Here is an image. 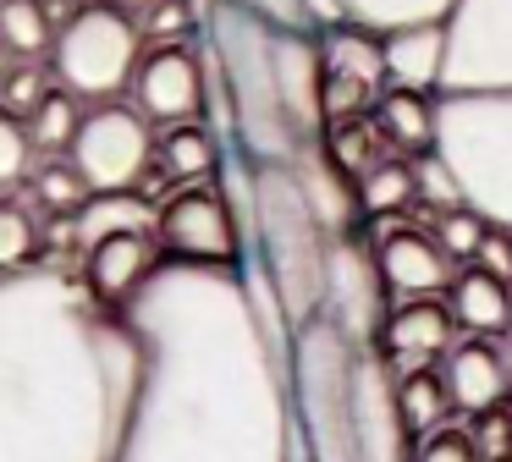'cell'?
Wrapping results in <instances>:
<instances>
[{
	"mask_svg": "<svg viewBox=\"0 0 512 462\" xmlns=\"http://www.w3.org/2000/svg\"><path fill=\"white\" fill-rule=\"evenodd\" d=\"M144 347L116 462H287L292 385L237 264L166 259L122 303Z\"/></svg>",
	"mask_w": 512,
	"mask_h": 462,
	"instance_id": "6da1fadb",
	"label": "cell"
},
{
	"mask_svg": "<svg viewBox=\"0 0 512 462\" xmlns=\"http://www.w3.org/2000/svg\"><path fill=\"white\" fill-rule=\"evenodd\" d=\"M138 380L133 325L83 275H0V462H116Z\"/></svg>",
	"mask_w": 512,
	"mask_h": 462,
	"instance_id": "7a4b0ae2",
	"label": "cell"
},
{
	"mask_svg": "<svg viewBox=\"0 0 512 462\" xmlns=\"http://www.w3.org/2000/svg\"><path fill=\"white\" fill-rule=\"evenodd\" d=\"M204 33L215 44V61L226 77V105H232V149L248 160H281L303 149L298 127H292L287 105H281L276 83V28L243 6V0H215Z\"/></svg>",
	"mask_w": 512,
	"mask_h": 462,
	"instance_id": "3957f363",
	"label": "cell"
},
{
	"mask_svg": "<svg viewBox=\"0 0 512 462\" xmlns=\"http://www.w3.org/2000/svg\"><path fill=\"white\" fill-rule=\"evenodd\" d=\"M325 259H331V231L320 226L298 171L281 165V160H265L259 165V264H265L270 281H276V297H281V308H287L292 330L320 319Z\"/></svg>",
	"mask_w": 512,
	"mask_h": 462,
	"instance_id": "277c9868",
	"label": "cell"
},
{
	"mask_svg": "<svg viewBox=\"0 0 512 462\" xmlns=\"http://www.w3.org/2000/svg\"><path fill=\"white\" fill-rule=\"evenodd\" d=\"M435 154L485 226L512 231V88L435 99Z\"/></svg>",
	"mask_w": 512,
	"mask_h": 462,
	"instance_id": "5b68a950",
	"label": "cell"
},
{
	"mask_svg": "<svg viewBox=\"0 0 512 462\" xmlns=\"http://www.w3.org/2000/svg\"><path fill=\"white\" fill-rule=\"evenodd\" d=\"M353 369L358 347H347L325 319L292 336V418L309 440L314 462H358L353 435Z\"/></svg>",
	"mask_w": 512,
	"mask_h": 462,
	"instance_id": "8992f818",
	"label": "cell"
},
{
	"mask_svg": "<svg viewBox=\"0 0 512 462\" xmlns=\"http://www.w3.org/2000/svg\"><path fill=\"white\" fill-rule=\"evenodd\" d=\"M160 209H149L138 193H105L78 209V242H83V286L105 308H122L149 275L166 264V248L155 237Z\"/></svg>",
	"mask_w": 512,
	"mask_h": 462,
	"instance_id": "52a82bcc",
	"label": "cell"
},
{
	"mask_svg": "<svg viewBox=\"0 0 512 462\" xmlns=\"http://www.w3.org/2000/svg\"><path fill=\"white\" fill-rule=\"evenodd\" d=\"M138 61H144V28L133 11H122L116 0H83L56 33L50 77L72 99L105 105V99H122V88H133Z\"/></svg>",
	"mask_w": 512,
	"mask_h": 462,
	"instance_id": "ba28073f",
	"label": "cell"
},
{
	"mask_svg": "<svg viewBox=\"0 0 512 462\" xmlns=\"http://www.w3.org/2000/svg\"><path fill=\"white\" fill-rule=\"evenodd\" d=\"M155 149H160V132L138 116V105L105 99V105L83 110L67 160L78 165L83 187L94 198H105V193H138V182L155 165Z\"/></svg>",
	"mask_w": 512,
	"mask_h": 462,
	"instance_id": "9c48e42d",
	"label": "cell"
},
{
	"mask_svg": "<svg viewBox=\"0 0 512 462\" xmlns=\"http://www.w3.org/2000/svg\"><path fill=\"white\" fill-rule=\"evenodd\" d=\"M496 88H512V0H452L441 94H496Z\"/></svg>",
	"mask_w": 512,
	"mask_h": 462,
	"instance_id": "30bf717a",
	"label": "cell"
},
{
	"mask_svg": "<svg viewBox=\"0 0 512 462\" xmlns=\"http://www.w3.org/2000/svg\"><path fill=\"white\" fill-rule=\"evenodd\" d=\"M320 319L347 341V347L380 352V336H386V319H391V292H386V281H380L375 248L358 242L353 231H347V237H331Z\"/></svg>",
	"mask_w": 512,
	"mask_h": 462,
	"instance_id": "8fae6325",
	"label": "cell"
},
{
	"mask_svg": "<svg viewBox=\"0 0 512 462\" xmlns=\"http://www.w3.org/2000/svg\"><path fill=\"white\" fill-rule=\"evenodd\" d=\"M155 237L166 248V259H182V264H226V270L243 264V237H237V220L215 182L177 187L160 204Z\"/></svg>",
	"mask_w": 512,
	"mask_h": 462,
	"instance_id": "7c38bea8",
	"label": "cell"
},
{
	"mask_svg": "<svg viewBox=\"0 0 512 462\" xmlns=\"http://www.w3.org/2000/svg\"><path fill=\"white\" fill-rule=\"evenodd\" d=\"M320 55H325V127H331V121L369 116V110L380 105V94L391 88L380 33L331 28V33H320Z\"/></svg>",
	"mask_w": 512,
	"mask_h": 462,
	"instance_id": "4fadbf2b",
	"label": "cell"
},
{
	"mask_svg": "<svg viewBox=\"0 0 512 462\" xmlns=\"http://www.w3.org/2000/svg\"><path fill=\"white\" fill-rule=\"evenodd\" d=\"M133 105L155 132L182 127V121H204V61L199 44H155L144 50L133 72Z\"/></svg>",
	"mask_w": 512,
	"mask_h": 462,
	"instance_id": "5bb4252c",
	"label": "cell"
},
{
	"mask_svg": "<svg viewBox=\"0 0 512 462\" xmlns=\"http://www.w3.org/2000/svg\"><path fill=\"white\" fill-rule=\"evenodd\" d=\"M353 435H358V462H408L413 457V435L402 424V402H397V369H391L386 352H358Z\"/></svg>",
	"mask_w": 512,
	"mask_h": 462,
	"instance_id": "9a60e30c",
	"label": "cell"
},
{
	"mask_svg": "<svg viewBox=\"0 0 512 462\" xmlns=\"http://www.w3.org/2000/svg\"><path fill=\"white\" fill-rule=\"evenodd\" d=\"M369 248H375L380 281L391 297H441L452 286V259L424 226H402V220H375L369 226Z\"/></svg>",
	"mask_w": 512,
	"mask_h": 462,
	"instance_id": "2e32d148",
	"label": "cell"
},
{
	"mask_svg": "<svg viewBox=\"0 0 512 462\" xmlns=\"http://www.w3.org/2000/svg\"><path fill=\"white\" fill-rule=\"evenodd\" d=\"M276 83L303 143L325 132V55L320 33H276Z\"/></svg>",
	"mask_w": 512,
	"mask_h": 462,
	"instance_id": "e0dca14e",
	"label": "cell"
},
{
	"mask_svg": "<svg viewBox=\"0 0 512 462\" xmlns=\"http://www.w3.org/2000/svg\"><path fill=\"white\" fill-rule=\"evenodd\" d=\"M441 380H446V396H452V413L457 418L490 413V407H501V402H507V391H512L507 369H501L496 347H490L485 336L457 341V347L441 358Z\"/></svg>",
	"mask_w": 512,
	"mask_h": 462,
	"instance_id": "ac0fdd59",
	"label": "cell"
},
{
	"mask_svg": "<svg viewBox=\"0 0 512 462\" xmlns=\"http://www.w3.org/2000/svg\"><path fill=\"white\" fill-rule=\"evenodd\" d=\"M386 44V77L408 94H441L446 88V22H413V28L380 33Z\"/></svg>",
	"mask_w": 512,
	"mask_h": 462,
	"instance_id": "d6986e66",
	"label": "cell"
},
{
	"mask_svg": "<svg viewBox=\"0 0 512 462\" xmlns=\"http://www.w3.org/2000/svg\"><path fill=\"white\" fill-rule=\"evenodd\" d=\"M452 336H457V319L446 308V297H402V303H391L380 341H386V358L430 363L441 352H452Z\"/></svg>",
	"mask_w": 512,
	"mask_h": 462,
	"instance_id": "ffe728a7",
	"label": "cell"
},
{
	"mask_svg": "<svg viewBox=\"0 0 512 462\" xmlns=\"http://www.w3.org/2000/svg\"><path fill=\"white\" fill-rule=\"evenodd\" d=\"M292 171H298V182H303V193H309V204H314V215H320V226L331 231V237H347V231L358 226V182L342 171V165L325 154V143L314 138V143H303L298 154H292Z\"/></svg>",
	"mask_w": 512,
	"mask_h": 462,
	"instance_id": "44dd1931",
	"label": "cell"
},
{
	"mask_svg": "<svg viewBox=\"0 0 512 462\" xmlns=\"http://www.w3.org/2000/svg\"><path fill=\"white\" fill-rule=\"evenodd\" d=\"M446 308H452L457 330L463 336H501V330H512V286L496 281V275L485 270H457L452 286H446Z\"/></svg>",
	"mask_w": 512,
	"mask_h": 462,
	"instance_id": "7402d4cb",
	"label": "cell"
},
{
	"mask_svg": "<svg viewBox=\"0 0 512 462\" xmlns=\"http://www.w3.org/2000/svg\"><path fill=\"white\" fill-rule=\"evenodd\" d=\"M166 182L177 187H199V182H215L226 160V138L210 127V121H182V127H166L160 132V149H155Z\"/></svg>",
	"mask_w": 512,
	"mask_h": 462,
	"instance_id": "603a6c76",
	"label": "cell"
},
{
	"mask_svg": "<svg viewBox=\"0 0 512 462\" xmlns=\"http://www.w3.org/2000/svg\"><path fill=\"white\" fill-rule=\"evenodd\" d=\"M435 99H441V94H408V88H386V94H380V105L369 110V116H375V127H380V138H386L391 149L402 154V160L435 149Z\"/></svg>",
	"mask_w": 512,
	"mask_h": 462,
	"instance_id": "cb8c5ba5",
	"label": "cell"
},
{
	"mask_svg": "<svg viewBox=\"0 0 512 462\" xmlns=\"http://www.w3.org/2000/svg\"><path fill=\"white\" fill-rule=\"evenodd\" d=\"M56 33L50 0H0V44L12 61H45L56 50Z\"/></svg>",
	"mask_w": 512,
	"mask_h": 462,
	"instance_id": "d4e9b609",
	"label": "cell"
},
{
	"mask_svg": "<svg viewBox=\"0 0 512 462\" xmlns=\"http://www.w3.org/2000/svg\"><path fill=\"white\" fill-rule=\"evenodd\" d=\"M413 204H419V171H413V160H402V154H386L369 176H358V209H364L369 220L408 215Z\"/></svg>",
	"mask_w": 512,
	"mask_h": 462,
	"instance_id": "484cf974",
	"label": "cell"
},
{
	"mask_svg": "<svg viewBox=\"0 0 512 462\" xmlns=\"http://www.w3.org/2000/svg\"><path fill=\"white\" fill-rule=\"evenodd\" d=\"M397 402H402V424H408L413 440H424V435H435L441 424H452V396H446L441 369H430V363H419V369L402 374Z\"/></svg>",
	"mask_w": 512,
	"mask_h": 462,
	"instance_id": "4316f807",
	"label": "cell"
},
{
	"mask_svg": "<svg viewBox=\"0 0 512 462\" xmlns=\"http://www.w3.org/2000/svg\"><path fill=\"white\" fill-rule=\"evenodd\" d=\"M320 143H325V154H331L336 165H342L347 176H369L380 160H386V149L391 143L380 138V127H375V116H353V121H331V127L320 132Z\"/></svg>",
	"mask_w": 512,
	"mask_h": 462,
	"instance_id": "83f0119b",
	"label": "cell"
},
{
	"mask_svg": "<svg viewBox=\"0 0 512 462\" xmlns=\"http://www.w3.org/2000/svg\"><path fill=\"white\" fill-rule=\"evenodd\" d=\"M78 121H83L78 99H72L67 88H50V94L34 105V116H28L23 127H28V143H34V154H67L72 138H78Z\"/></svg>",
	"mask_w": 512,
	"mask_h": 462,
	"instance_id": "f1b7e54d",
	"label": "cell"
},
{
	"mask_svg": "<svg viewBox=\"0 0 512 462\" xmlns=\"http://www.w3.org/2000/svg\"><path fill=\"white\" fill-rule=\"evenodd\" d=\"M347 22L369 33H391V28H413V22H446L452 0H342Z\"/></svg>",
	"mask_w": 512,
	"mask_h": 462,
	"instance_id": "f546056e",
	"label": "cell"
},
{
	"mask_svg": "<svg viewBox=\"0 0 512 462\" xmlns=\"http://www.w3.org/2000/svg\"><path fill=\"white\" fill-rule=\"evenodd\" d=\"M28 193L39 198V204L50 209V215H78L83 204H89V187H83V176H78V165L72 160H61V154H45V160L28 171Z\"/></svg>",
	"mask_w": 512,
	"mask_h": 462,
	"instance_id": "4dcf8cb0",
	"label": "cell"
},
{
	"mask_svg": "<svg viewBox=\"0 0 512 462\" xmlns=\"http://www.w3.org/2000/svg\"><path fill=\"white\" fill-rule=\"evenodd\" d=\"M34 248H39V231L34 215L23 204H0V275H17V270H34Z\"/></svg>",
	"mask_w": 512,
	"mask_h": 462,
	"instance_id": "1f68e13d",
	"label": "cell"
},
{
	"mask_svg": "<svg viewBox=\"0 0 512 462\" xmlns=\"http://www.w3.org/2000/svg\"><path fill=\"white\" fill-rule=\"evenodd\" d=\"M485 215H474V209H446V215H435L430 220V237L446 248V259H468L474 264V253H479V242H485Z\"/></svg>",
	"mask_w": 512,
	"mask_h": 462,
	"instance_id": "d6a6232c",
	"label": "cell"
},
{
	"mask_svg": "<svg viewBox=\"0 0 512 462\" xmlns=\"http://www.w3.org/2000/svg\"><path fill=\"white\" fill-rule=\"evenodd\" d=\"M34 143H28V127H23V116H12V110L0 105V193L6 187H17L28 171H34Z\"/></svg>",
	"mask_w": 512,
	"mask_h": 462,
	"instance_id": "836d02e7",
	"label": "cell"
},
{
	"mask_svg": "<svg viewBox=\"0 0 512 462\" xmlns=\"http://www.w3.org/2000/svg\"><path fill=\"white\" fill-rule=\"evenodd\" d=\"M50 88H56V77L39 72V61H17L12 72H6V83H0V105L28 121V116H34V105L50 94Z\"/></svg>",
	"mask_w": 512,
	"mask_h": 462,
	"instance_id": "e575fe53",
	"label": "cell"
},
{
	"mask_svg": "<svg viewBox=\"0 0 512 462\" xmlns=\"http://www.w3.org/2000/svg\"><path fill=\"white\" fill-rule=\"evenodd\" d=\"M408 462H485V457L474 451V435H468V418H463V424H441L435 435L413 440Z\"/></svg>",
	"mask_w": 512,
	"mask_h": 462,
	"instance_id": "d590c367",
	"label": "cell"
},
{
	"mask_svg": "<svg viewBox=\"0 0 512 462\" xmlns=\"http://www.w3.org/2000/svg\"><path fill=\"white\" fill-rule=\"evenodd\" d=\"M468 435H474V451L485 462L512 457V407H490V413L468 418Z\"/></svg>",
	"mask_w": 512,
	"mask_h": 462,
	"instance_id": "8d00e7d4",
	"label": "cell"
},
{
	"mask_svg": "<svg viewBox=\"0 0 512 462\" xmlns=\"http://www.w3.org/2000/svg\"><path fill=\"white\" fill-rule=\"evenodd\" d=\"M188 22H193L188 0H160L155 11H144V17H138V28H144V39H155V44H177L182 33H188Z\"/></svg>",
	"mask_w": 512,
	"mask_h": 462,
	"instance_id": "74e56055",
	"label": "cell"
},
{
	"mask_svg": "<svg viewBox=\"0 0 512 462\" xmlns=\"http://www.w3.org/2000/svg\"><path fill=\"white\" fill-rule=\"evenodd\" d=\"M474 270H485V275H496V281L512 286V231H496V226L485 231V242H479V253H474Z\"/></svg>",
	"mask_w": 512,
	"mask_h": 462,
	"instance_id": "f35d334b",
	"label": "cell"
},
{
	"mask_svg": "<svg viewBox=\"0 0 512 462\" xmlns=\"http://www.w3.org/2000/svg\"><path fill=\"white\" fill-rule=\"evenodd\" d=\"M254 17H265L276 33H314L309 17H303V0H243Z\"/></svg>",
	"mask_w": 512,
	"mask_h": 462,
	"instance_id": "ab89813d",
	"label": "cell"
},
{
	"mask_svg": "<svg viewBox=\"0 0 512 462\" xmlns=\"http://www.w3.org/2000/svg\"><path fill=\"white\" fill-rule=\"evenodd\" d=\"M490 347H496L501 369H507V380H512V330H501V336H490Z\"/></svg>",
	"mask_w": 512,
	"mask_h": 462,
	"instance_id": "60d3db41",
	"label": "cell"
},
{
	"mask_svg": "<svg viewBox=\"0 0 512 462\" xmlns=\"http://www.w3.org/2000/svg\"><path fill=\"white\" fill-rule=\"evenodd\" d=\"M116 6H122V11H133V17H144V11H155L160 0H116Z\"/></svg>",
	"mask_w": 512,
	"mask_h": 462,
	"instance_id": "b9f144b4",
	"label": "cell"
},
{
	"mask_svg": "<svg viewBox=\"0 0 512 462\" xmlns=\"http://www.w3.org/2000/svg\"><path fill=\"white\" fill-rule=\"evenodd\" d=\"M12 66H17V61L6 55V44H0V83H6V72H12Z\"/></svg>",
	"mask_w": 512,
	"mask_h": 462,
	"instance_id": "7bdbcfd3",
	"label": "cell"
},
{
	"mask_svg": "<svg viewBox=\"0 0 512 462\" xmlns=\"http://www.w3.org/2000/svg\"><path fill=\"white\" fill-rule=\"evenodd\" d=\"M496 462H512V457H496Z\"/></svg>",
	"mask_w": 512,
	"mask_h": 462,
	"instance_id": "ee69618b",
	"label": "cell"
},
{
	"mask_svg": "<svg viewBox=\"0 0 512 462\" xmlns=\"http://www.w3.org/2000/svg\"><path fill=\"white\" fill-rule=\"evenodd\" d=\"M72 6H83V0H72Z\"/></svg>",
	"mask_w": 512,
	"mask_h": 462,
	"instance_id": "f6af8a7d",
	"label": "cell"
}]
</instances>
